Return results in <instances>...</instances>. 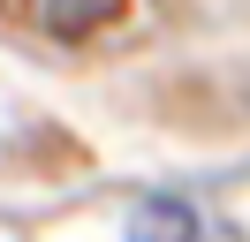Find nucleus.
<instances>
[{"label": "nucleus", "mask_w": 250, "mask_h": 242, "mask_svg": "<svg viewBox=\"0 0 250 242\" xmlns=\"http://www.w3.org/2000/svg\"><path fill=\"white\" fill-rule=\"evenodd\" d=\"M106 8H114V0H61V8H53V30H83V23H99Z\"/></svg>", "instance_id": "nucleus-2"}, {"label": "nucleus", "mask_w": 250, "mask_h": 242, "mask_svg": "<svg viewBox=\"0 0 250 242\" xmlns=\"http://www.w3.org/2000/svg\"><path fill=\"white\" fill-rule=\"evenodd\" d=\"M129 242H197V212L182 197H144L129 212Z\"/></svg>", "instance_id": "nucleus-1"}]
</instances>
